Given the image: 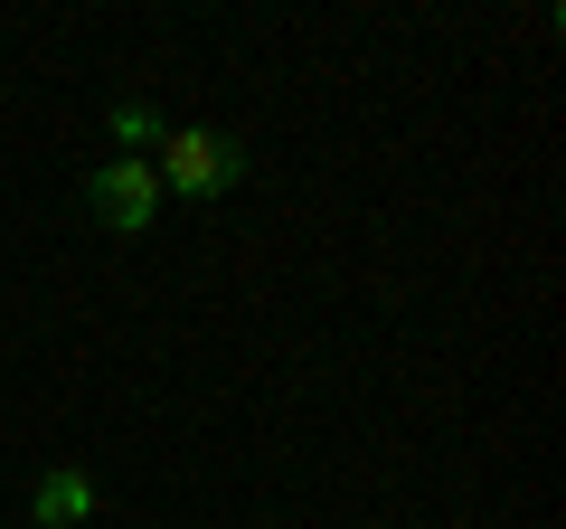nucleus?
<instances>
[{
  "label": "nucleus",
  "instance_id": "nucleus-4",
  "mask_svg": "<svg viewBox=\"0 0 566 529\" xmlns=\"http://www.w3.org/2000/svg\"><path fill=\"white\" fill-rule=\"evenodd\" d=\"M114 133H123V143H161V114H151V104H114Z\"/></svg>",
  "mask_w": 566,
  "mask_h": 529
},
{
  "label": "nucleus",
  "instance_id": "nucleus-1",
  "mask_svg": "<svg viewBox=\"0 0 566 529\" xmlns=\"http://www.w3.org/2000/svg\"><path fill=\"white\" fill-rule=\"evenodd\" d=\"M237 170H245V152L227 143V133H170L151 180H170V189H189V199H208V189H227Z\"/></svg>",
  "mask_w": 566,
  "mask_h": 529
},
{
  "label": "nucleus",
  "instance_id": "nucleus-3",
  "mask_svg": "<svg viewBox=\"0 0 566 529\" xmlns=\"http://www.w3.org/2000/svg\"><path fill=\"white\" fill-rule=\"evenodd\" d=\"M95 510V483L85 473H48L39 483V529H66V520H85Z\"/></svg>",
  "mask_w": 566,
  "mask_h": 529
},
{
  "label": "nucleus",
  "instance_id": "nucleus-2",
  "mask_svg": "<svg viewBox=\"0 0 566 529\" xmlns=\"http://www.w3.org/2000/svg\"><path fill=\"white\" fill-rule=\"evenodd\" d=\"M85 199H95V218L114 227V237H142V227H151V208H161V180H151V162H104Z\"/></svg>",
  "mask_w": 566,
  "mask_h": 529
}]
</instances>
